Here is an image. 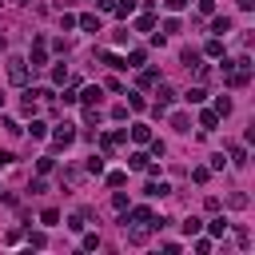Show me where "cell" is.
I'll list each match as a JSON object with an SVG mask.
<instances>
[{
	"label": "cell",
	"mask_w": 255,
	"mask_h": 255,
	"mask_svg": "<svg viewBox=\"0 0 255 255\" xmlns=\"http://www.w3.org/2000/svg\"><path fill=\"white\" fill-rule=\"evenodd\" d=\"M124 219H131V223H151V211H147V207H131Z\"/></svg>",
	"instance_id": "cell-9"
},
{
	"label": "cell",
	"mask_w": 255,
	"mask_h": 255,
	"mask_svg": "<svg viewBox=\"0 0 255 255\" xmlns=\"http://www.w3.org/2000/svg\"><path fill=\"white\" fill-rule=\"evenodd\" d=\"M28 64H32V72L48 64V52H44V40H36V44H32V56H28Z\"/></svg>",
	"instance_id": "cell-3"
},
{
	"label": "cell",
	"mask_w": 255,
	"mask_h": 255,
	"mask_svg": "<svg viewBox=\"0 0 255 255\" xmlns=\"http://www.w3.org/2000/svg\"><path fill=\"white\" fill-rule=\"evenodd\" d=\"M155 80H159V72H151V68H147V72H139V88H151Z\"/></svg>",
	"instance_id": "cell-21"
},
{
	"label": "cell",
	"mask_w": 255,
	"mask_h": 255,
	"mask_svg": "<svg viewBox=\"0 0 255 255\" xmlns=\"http://www.w3.org/2000/svg\"><path fill=\"white\" fill-rule=\"evenodd\" d=\"M112 12H116V16H131V12H135V0H120Z\"/></svg>",
	"instance_id": "cell-17"
},
{
	"label": "cell",
	"mask_w": 255,
	"mask_h": 255,
	"mask_svg": "<svg viewBox=\"0 0 255 255\" xmlns=\"http://www.w3.org/2000/svg\"><path fill=\"white\" fill-rule=\"evenodd\" d=\"M100 60H104V64H108V68H116V72H120V68H128V64H124V60H120V56H116V52H104V56H100Z\"/></svg>",
	"instance_id": "cell-18"
},
{
	"label": "cell",
	"mask_w": 255,
	"mask_h": 255,
	"mask_svg": "<svg viewBox=\"0 0 255 255\" xmlns=\"http://www.w3.org/2000/svg\"><path fill=\"white\" fill-rule=\"evenodd\" d=\"M247 80H251V60H247V56L223 64V84H227V88H247Z\"/></svg>",
	"instance_id": "cell-1"
},
{
	"label": "cell",
	"mask_w": 255,
	"mask_h": 255,
	"mask_svg": "<svg viewBox=\"0 0 255 255\" xmlns=\"http://www.w3.org/2000/svg\"><path fill=\"white\" fill-rule=\"evenodd\" d=\"M124 64H128V68H139V64H143V52H139V48H135V52H131V56H128V60H124Z\"/></svg>",
	"instance_id": "cell-29"
},
{
	"label": "cell",
	"mask_w": 255,
	"mask_h": 255,
	"mask_svg": "<svg viewBox=\"0 0 255 255\" xmlns=\"http://www.w3.org/2000/svg\"><path fill=\"white\" fill-rule=\"evenodd\" d=\"M215 124H219V116H215L211 108H207V112H199V128H207V131H211Z\"/></svg>",
	"instance_id": "cell-16"
},
{
	"label": "cell",
	"mask_w": 255,
	"mask_h": 255,
	"mask_svg": "<svg viewBox=\"0 0 255 255\" xmlns=\"http://www.w3.org/2000/svg\"><path fill=\"white\" fill-rule=\"evenodd\" d=\"M227 155H231V163H235V167H243V163H247V151H243L239 143H231V147H227Z\"/></svg>",
	"instance_id": "cell-13"
},
{
	"label": "cell",
	"mask_w": 255,
	"mask_h": 255,
	"mask_svg": "<svg viewBox=\"0 0 255 255\" xmlns=\"http://www.w3.org/2000/svg\"><path fill=\"white\" fill-rule=\"evenodd\" d=\"M131 139H135V143H151V128H147V124H135V128H131Z\"/></svg>",
	"instance_id": "cell-6"
},
{
	"label": "cell",
	"mask_w": 255,
	"mask_h": 255,
	"mask_svg": "<svg viewBox=\"0 0 255 255\" xmlns=\"http://www.w3.org/2000/svg\"><path fill=\"white\" fill-rule=\"evenodd\" d=\"M147 163H151V159H147L143 151H131V155H128V167H131V171H143Z\"/></svg>",
	"instance_id": "cell-7"
},
{
	"label": "cell",
	"mask_w": 255,
	"mask_h": 255,
	"mask_svg": "<svg viewBox=\"0 0 255 255\" xmlns=\"http://www.w3.org/2000/svg\"><path fill=\"white\" fill-rule=\"evenodd\" d=\"M52 80H56V84H64V80H68V68H64V64H56V68H52Z\"/></svg>",
	"instance_id": "cell-30"
},
{
	"label": "cell",
	"mask_w": 255,
	"mask_h": 255,
	"mask_svg": "<svg viewBox=\"0 0 255 255\" xmlns=\"http://www.w3.org/2000/svg\"><path fill=\"white\" fill-rule=\"evenodd\" d=\"M171 128H175V131H191V120H187L183 112H175V116H171Z\"/></svg>",
	"instance_id": "cell-15"
},
{
	"label": "cell",
	"mask_w": 255,
	"mask_h": 255,
	"mask_svg": "<svg viewBox=\"0 0 255 255\" xmlns=\"http://www.w3.org/2000/svg\"><path fill=\"white\" fill-rule=\"evenodd\" d=\"M239 8H243V12H251V8H255V0H239Z\"/></svg>",
	"instance_id": "cell-35"
},
{
	"label": "cell",
	"mask_w": 255,
	"mask_h": 255,
	"mask_svg": "<svg viewBox=\"0 0 255 255\" xmlns=\"http://www.w3.org/2000/svg\"><path fill=\"white\" fill-rule=\"evenodd\" d=\"M207 56H223V40H219V36L207 40Z\"/></svg>",
	"instance_id": "cell-25"
},
{
	"label": "cell",
	"mask_w": 255,
	"mask_h": 255,
	"mask_svg": "<svg viewBox=\"0 0 255 255\" xmlns=\"http://www.w3.org/2000/svg\"><path fill=\"white\" fill-rule=\"evenodd\" d=\"M76 100H84V104H100V84H96V88H84V96H76Z\"/></svg>",
	"instance_id": "cell-19"
},
{
	"label": "cell",
	"mask_w": 255,
	"mask_h": 255,
	"mask_svg": "<svg viewBox=\"0 0 255 255\" xmlns=\"http://www.w3.org/2000/svg\"><path fill=\"white\" fill-rule=\"evenodd\" d=\"M227 203H231L235 211H243V207H247V195H239V191H235V195H227Z\"/></svg>",
	"instance_id": "cell-27"
},
{
	"label": "cell",
	"mask_w": 255,
	"mask_h": 255,
	"mask_svg": "<svg viewBox=\"0 0 255 255\" xmlns=\"http://www.w3.org/2000/svg\"><path fill=\"white\" fill-rule=\"evenodd\" d=\"M155 96H159V100H155V108H167V104L175 100V92H171L167 84H159V92H155Z\"/></svg>",
	"instance_id": "cell-12"
},
{
	"label": "cell",
	"mask_w": 255,
	"mask_h": 255,
	"mask_svg": "<svg viewBox=\"0 0 255 255\" xmlns=\"http://www.w3.org/2000/svg\"><path fill=\"white\" fill-rule=\"evenodd\" d=\"M211 112H215V116H227V112H231V100H227V96H219V100H215V108H211Z\"/></svg>",
	"instance_id": "cell-23"
},
{
	"label": "cell",
	"mask_w": 255,
	"mask_h": 255,
	"mask_svg": "<svg viewBox=\"0 0 255 255\" xmlns=\"http://www.w3.org/2000/svg\"><path fill=\"white\" fill-rule=\"evenodd\" d=\"M40 223H48V227H56V223H60V211H56V207H48V211L40 215Z\"/></svg>",
	"instance_id": "cell-24"
},
{
	"label": "cell",
	"mask_w": 255,
	"mask_h": 255,
	"mask_svg": "<svg viewBox=\"0 0 255 255\" xmlns=\"http://www.w3.org/2000/svg\"><path fill=\"white\" fill-rule=\"evenodd\" d=\"M199 227H203V223H199V219H195V215H191V219H187V223H183V231H187V235H199Z\"/></svg>",
	"instance_id": "cell-31"
},
{
	"label": "cell",
	"mask_w": 255,
	"mask_h": 255,
	"mask_svg": "<svg viewBox=\"0 0 255 255\" xmlns=\"http://www.w3.org/2000/svg\"><path fill=\"white\" fill-rule=\"evenodd\" d=\"M124 139H128V131H108V135H100V147H104V151H112V147H116V143H124Z\"/></svg>",
	"instance_id": "cell-5"
},
{
	"label": "cell",
	"mask_w": 255,
	"mask_h": 255,
	"mask_svg": "<svg viewBox=\"0 0 255 255\" xmlns=\"http://www.w3.org/2000/svg\"><path fill=\"white\" fill-rule=\"evenodd\" d=\"M163 4H167V12H183L187 8V0H163Z\"/></svg>",
	"instance_id": "cell-33"
},
{
	"label": "cell",
	"mask_w": 255,
	"mask_h": 255,
	"mask_svg": "<svg viewBox=\"0 0 255 255\" xmlns=\"http://www.w3.org/2000/svg\"><path fill=\"white\" fill-rule=\"evenodd\" d=\"M0 108H4V96H0Z\"/></svg>",
	"instance_id": "cell-36"
},
{
	"label": "cell",
	"mask_w": 255,
	"mask_h": 255,
	"mask_svg": "<svg viewBox=\"0 0 255 255\" xmlns=\"http://www.w3.org/2000/svg\"><path fill=\"white\" fill-rule=\"evenodd\" d=\"M8 80L12 84H24L28 80V60H8Z\"/></svg>",
	"instance_id": "cell-2"
},
{
	"label": "cell",
	"mask_w": 255,
	"mask_h": 255,
	"mask_svg": "<svg viewBox=\"0 0 255 255\" xmlns=\"http://www.w3.org/2000/svg\"><path fill=\"white\" fill-rule=\"evenodd\" d=\"M211 32L227 36V32H231V20H227V16H215V20H211Z\"/></svg>",
	"instance_id": "cell-14"
},
{
	"label": "cell",
	"mask_w": 255,
	"mask_h": 255,
	"mask_svg": "<svg viewBox=\"0 0 255 255\" xmlns=\"http://www.w3.org/2000/svg\"><path fill=\"white\" fill-rule=\"evenodd\" d=\"M88 171H92V175H100V171H104V159H96V155H92V159H88Z\"/></svg>",
	"instance_id": "cell-32"
},
{
	"label": "cell",
	"mask_w": 255,
	"mask_h": 255,
	"mask_svg": "<svg viewBox=\"0 0 255 255\" xmlns=\"http://www.w3.org/2000/svg\"><path fill=\"white\" fill-rule=\"evenodd\" d=\"M88 219H92V211H76V215L68 219V227H72V231H84V227H88Z\"/></svg>",
	"instance_id": "cell-10"
},
{
	"label": "cell",
	"mask_w": 255,
	"mask_h": 255,
	"mask_svg": "<svg viewBox=\"0 0 255 255\" xmlns=\"http://www.w3.org/2000/svg\"><path fill=\"white\" fill-rule=\"evenodd\" d=\"M183 100H187V104H203V100H207V92H203V88H191Z\"/></svg>",
	"instance_id": "cell-22"
},
{
	"label": "cell",
	"mask_w": 255,
	"mask_h": 255,
	"mask_svg": "<svg viewBox=\"0 0 255 255\" xmlns=\"http://www.w3.org/2000/svg\"><path fill=\"white\" fill-rule=\"evenodd\" d=\"M72 139H76V131H72V124H64V128H56V135H52V143H56V147H68Z\"/></svg>",
	"instance_id": "cell-4"
},
{
	"label": "cell",
	"mask_w": 255,
	"mask_h": 255,
	"mask_svg": "<svg viewBox=\"0 0 255 255\" xmlns=\"http://www.w3.org/2000/svg\"><path fill=\"white\" fill-rule=\"evenodd\" d=\"M96 4H100L104 12H112V8H116V0H96Z\"/></svg>",
	"instance_id": "cell-34"
},
{
	"label": "cell",
	"mask_w": 255,
	"mask_h": 255,
	"mask_svg": "<svg viewBox=\"0 0 255 255\" xmlns=\"http://www.w3.org/2000/svg\"><path fill=\"white\" fill-rule=\"evenodd\" d=\"M151 24H155V16H151V12H143V16L135 20V28H139V32H151Z\"/></svg>",
	"instance_id": "cell-20"
},
{
	"label": "cell",
	"mask_w": 255,
	"mask_h": 255,
	"mask_svg": "<svg viewBox=\"0 0 255 255\" xmlns=\"http://www.w3.org/2000/svg\"><path fill=\"white\" fill-rule=\"evenodd\" d=\"M207 231H211V235H223V231H227V219H211Z\"/></svg>",
	"instance_id": "cell-28"
},
{
	"label": "cell",
	"mask_w": 255,
	"mask_h": 255,
	"mask_svg": "<svg viewBox=\"0 0 255 255\" xmlns=\"http://www.w3.org/2000/svg\"><path fill=\"white\" fill-rule=\"evenodd\" d=\"M112 207H116V211H128V195L116 191V195H112Z\"/></svg>",
	"instance_id": "cell-26"
},
{
	"label": "cell",
	"mask_w": 255,
	"mask_h": 255,
	"mask_svg": "<svg viewBox=\"0 0 255 255\" xmlns=\"http://www.w3.org/2000/svg\"><path fill=\"white\" fill-rule=\"evenodd\" d=\"M76 24H80V28H88V32H100V16H92V12H84Z\"/></svg>",
	"instance_id": "cell-11"
},
{
	"label": "cell",
	"mask_w": 255,
	"mask_h": 255,
	"mask_svg": "<svg viewBox=\"0 0 255 255\" xmlns=\"http://www.w3.org/2000/svg\"><path fill=\"white\" fill-rule=\"evenodd\" d=\"M143 195H151V199L159 195V199H163V195H171V187H167V183L159 179V183H147V187H143Z\"/></svg>",
	"instance_id": "cell-8"
}]
</instances>
